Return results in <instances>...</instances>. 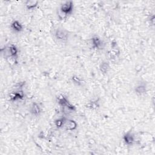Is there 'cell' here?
I'll return each instance as SVG.
<instances>
[{
  "label": "cell",
  "instance_id": "10",
  "mask_svg": "<svg viewBox=\"0 0 155 155\" xmlns=\"http://www.w3.org/2000/svg\"><path fill=\"white\" fill-rule=\"evenodd\" d=\"M78 127V124L77 122L71 119H66L64 128L67 131H74Z\"/></svg>",
  "mask_w": 155,
  "mask_h": 155
},
{
  "label": "cell",
  "instance_id": "9",
  "mask_svg": "<svg viewBox=\"0 0 155 155\" xmlns=\"http://www.w3.org/2000/svg\"><path fill=\"white\" fill-rule=\"evenodd\" d=\"M10 28L13 32L16 33H19L24 30L23 24L17 19H15L11 22Z\"/></svg>",
  "mask_w": 155,
  "mask_h": 155
},
{
  "label": "cell",
  "instance_id": "5",
  "mask_svg": "<svg viewBox=\"0 0 155 155\" xmlns=\"http://www.w3.org/2000/svg\"><path fill=\"white\" fill-rule=\"evenodd\" d=\"M90 41L92 48L95 50H101L104 47V42L103 40L97 35L93 36Z\"/></svg>",
  "mask_w": 155,
  "mask_h": 155
},
{
  "label": "cell",
  "instance_id": "12",
  "mask_svg": "<svg viewBox=\"0 0 155 155\" xmlns=\"http://www.w3.org/2000/svg\"><path fill=\"white\" fill-rule=\"evenodd\" d=\"M71 81L72 83L77 87H82L85 84L84 78L78 75H73L71 77Z\"/></svg>",
  "mask_w": 155,
  "mask_h": 155
},
{
  "label": "cell",
  "instance_id": "6",
  "mask_svg": "<svg viewBox=\"0 0 155 155\" xmlns=\"http://www.w3.org/2000/svg\"><path fill=\"white\" fill-rule=\"evenodd\" d=\"M122 140L127 146H132L136 142V137L131 131H128L123 134Z\"/></svg>",
  "mask_w": 155,
  "mask_h": 155
},
{
  "label": "cell",
  "instance_id": "15",
  "mask_svg": "<svg viewBox=\"0 0 155 155\" xmlns=\"http://www.w3.org/2000/svg\"><path fill=\"white\" fill-rule=\"evenodd\" d=\"M110 68V63L108 61H102L99 65V70L102 74H107Z\"/></svg>",
  "mask_w": 155,
  "mask_h": 155
},
{
  "label": "cell",
  "instance_id": "17",
  "mask_svg": "<svg viewBox=\"0 0 155 155\" xmlns=\"http://www.w3.org/2000/svg\"><path fill=\"white\" fill-rule=\"evenodd\" d=\"M120 54V51L117 48H112L108 51V56L111 59H116Z\"/></svg>",
  "mask_w": 155,
  "mask_h": 155
},
{
  "label": "cell",
  "instance_id": "4",
  "mask_svg": "<svg viewBox=\"0 0 155 155\" xmlns=\"http://www.w3.org/2000/svg\"><path fill=\"white\" fill-rule=\"evenodd\" d=\"M25 97V94L22 89L15 90L9 94V100L12 102L22 101Z\"/></svg>",
  "mask_w": 155,
  "mask_h": 155
},
{
  "label": "cell",
  "instance_id": "11",
  "mask_svg": "<svg viewBox=\"0 0 155 155\" xmlns=\"http://www.w3.org/2000/svg\"><path fill=\"white\" fill-rule=\"evenodd\" d=\"M56 102L59 105V106L62 108H64L67 105V104L70 102L68 97L62 94H59L56 97Z\"/></svg>",
  "mask_w": 155,
  "mask_h": 155
},
{
  "label": "cell",
  "instance_id": "13",
  "mask_svg": "<svg viewBox=\"0 0 155 155\" xmlns=\"http://www.w3.org/2000/svg\"><path fill=\"white\" fill-rule=\"evenodd\" d=\"M100 107L99 101L98 99H93L89 101L87 104L85 105V107L89 110H96L98 109Z\"/></svg>",
  "mask_w": 155,
  "mask_h": 155
},
{
  "label": "cell",
  "instance_id": "3",
  "mask_svg": "<svg viewBox=\"0 0 155 155\" xmlns=\"http://www.w3.org/2000/svg\"><path fill=\"white\" fill-rule=\"evenodd\" d=\"M5 53L6 54V58L11 59L15 62H16V60L18 57L19 50L16 45L11 44L5 48Z\"/></svg>",
  "mask_w": 155,
  "mask_h": 155
},
{
  "label": "cell",
  "instance_id": "1",
  "mask_svg": "<svg viewBox=\"0 0 155 155\" xmlns=\"http://www.w3.org/2000/svg\"><path fill=\"white\" fill-rule=\"evenodd\" d=\"M74 10V3L72 1H67L62 3L58 11V17L64 19L72 14Z\"/></svg>",
  "mask_w": 155,
  "mask_h": 155
},
{
  "label": "cell",
  "instance_id": "7",
  "mask_svg": "<svg viewBox=\"0 0 155 155\" xmlns=\"http://www.w3.org/2000/svg\"><path fill=\"white\" fill-rule=\"evenodd\" d=\"M42 107L40 104L36 102H33L30 107L29 111L31 116L37 117L41 116L42 113Z\"/></svg>",
  "mask_w": 155,
  "mask_h": 155
},
{
  "label": "cell",
  "instance_id": "2",
  "mask_svg": "<svg viewBox=\"0 0 155 155\" xmlns=\"http://www.w3.org/2000/svg\"><path fill=\"white\" fill-rule=\"evenodd\" d=\"M53 35L54 39L59 43L67 42L70 37V33L68 30L61 27L55 28L53 30Z\"/></svg>",
  "mask_w": 155,
  "mask_h": 155
},
{
  "label": "cell",
  "instance_id": "18",
  "mask_svg": "<svg viewBox=\"0 0 155 155\" xmlns=\"http://www.w3.org/2000/svg\"><path fill=\"white\" fill-rule=\"evenodd\" d=\"M148 21H149L150 24L154 25V15H152L151 16H150V18H148Z\"/></svg>",
  "mask_w": 155,
  "mask_h": 155
},
{
  "label": "cell",
  "instance_id": "8",
  "mask_svg": "<svg viewBox=\"0 0 155 155\" xmlns=\"http://www.w3.org/2000/svg\"><path fill=\"white\" fill-rule=\"evenodd\" d=\"M147 91V85L145 82H140L138 83L134 87V91L136 95L142 96L144 95Z\"/></svg>",
  "mask_w": 155,
  "mask_h": 155
},
{
  "label": "cell",
  "instance_id": "14",
  "mask_svg": "<svg viewBox=\"0 0 155 155\" xmlns=\"http://www.w3.org/2000/svg\"><path fill=\"white\" fill-rule=\"evenodd\" d=\"M38 5V1L30 0L25 2V8L28 11H33Z\"/></svg>",
  "mask_w": 155,
  "mask_h": 155
},
{
  "label": "cell",
  "instance_id": "16",
  "mask_svg": "<svg viewBox=\"0 0 155 155\" xmlns=\"http://www.w3.org/2000/svg\"><path fill=\"white\" fill-rule=\"evenodd\" d=\"M67 119V117H60L58 119H56L54 122V125L56 126V127L57 128H64V124H65V122Z\"/></svg>",
  "mask_w": 155,
  "mask_h": 155
}]
</instances>
